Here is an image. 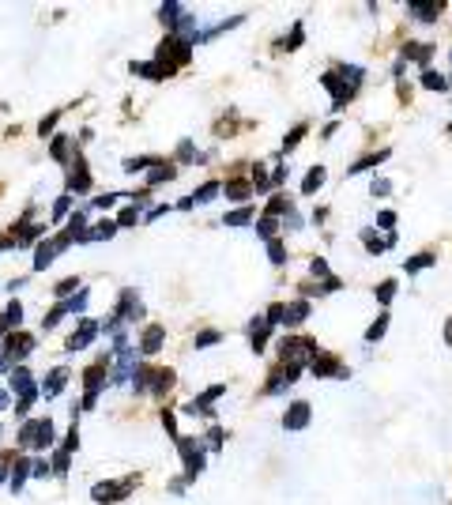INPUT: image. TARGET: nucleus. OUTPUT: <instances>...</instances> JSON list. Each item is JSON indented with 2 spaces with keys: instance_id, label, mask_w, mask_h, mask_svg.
<instances>
[{
  "instance_id": "1",
  "label": "nucleus",
  "mask_w": 452,
  "mask_h": 505,
  "mask_svg": "<svg viewBox=\"0 0 452 505\" xmlns=\"http://www.w3.org/2000/svg\"><path fill=\"white\" fill-rule=\"evenodd\" d=\"M305 419H309V407L298 400L290 411H286V419H283V422H286V430H298V426H305Z\"/></svg>"
},
{
  "instance_id": "2",
  "label": "nucleus",
  "mask_w": 452,
  "mask_h": 505,
  "mask_svg": "<svg viewBox=\"0 0 452 505\" xmlns=\"http://www.w3.org/2000/svg\"><path fill=\"white\" fill-rule=\"evenodd\" d=\"M226 196H230V200H245V196H249V185H242V181H230V185H226Z\"/></svg>"
},
{
  "instance_id": "3",
  "label": "nucleus",
  "mask_w": 452,
  "mask_h": 505,
  "mask_svg": "<svg viewBox=\"0 0 452 505\" xmlns=\"http://www.w3.org/2000/svg\"><path fill=\"white\" fill-rule=\"evenodd\" d=\"M158 339H162V328H151V332L143 336V351H155V347H158Z\"/></svg>"
},
{
  "instance_id": "4",
  "label": "nucleus",
  "mask_w": 452,
  "mask_h": 505,
  "mask_svg": "<svg viewBox=\"0 0 452 505\" xmlns=\"http://www.w3.org/2000/svg\"><path fill=\"white\" fill-rule=\"evenodd\" d=\"M321 181H324V170H321V166L309 170V178H305V192H313L316 185H321Z\"/></svg>"
},
{
  "instance_id": "5",
  "label": "nucleus",
  "mask_w": 452,
  "mask_h": 505,
  "mask_svg": "<svg viewBox=\"0 0 452 505\" xmlns=\"http://www.w3.org/2000/svg\"><path fill=\"white\" fill-rule=\"evenodd\" d=\"M430 260H434V257H430V252H422V257H415V260H407V271H418V268H426Z\"/></svg>"
},
{
  "instance_id": "6",
  "label": "nucleus",
  "mask_w": 452,
  "mask_h": 505,
  "mask_svg": "<svg viewBox=\"0 0 452 505\" xmlns=\"http://www.w3.org/2000/svg\"><path fill=\"white\" fill-rule=\"evenodd\" d=\"M426 87H434V91H445L448 83H445V75H434V72H430V75H426Z\"/></svg>"
},
{
  "instance_id": "7",
  "label": "nucleus",
  "mask_w": 452,
  "mask_h": 505,
  "mask_svg": "<svg viewBox=\"0 0 452 505\" xmlns=\"http://www.w3.org/2000/svg\"><path fill=\"white\" fill-rule=\"evenodd\" d=\"M384 324H388V317H381V320H377V324H373V328H369V332H365V336H369V339H377V336L384 332Z\"/></svg>"
},
{
  "instance_id": "8",
  "label": "nucleus",
  "mask_w": 452,
  "mask_h": 505,
  "mask_svg": "<svg viewBox=\"0 0 452 505\" xmlns=\"http://www.w3.org/2000/svg\"><path fill=\"white\" fill-rule=\"evenodd\" d=\"M392 294H396V287H392V283H384V287H381V302H388Z\"/></svg>"
}]
</instances>
